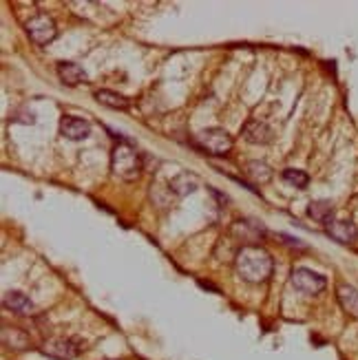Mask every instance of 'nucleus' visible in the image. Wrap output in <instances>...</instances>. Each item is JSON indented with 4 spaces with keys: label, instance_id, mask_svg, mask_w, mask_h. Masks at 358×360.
Returning <instances> with one entry per match:
<instances>
[{
    "label": "nucleus",
    "instance_id": "6ab92c4d",
    "mask_svg": "<svg viewBox=\"0 0 358 360\" xmlns=\"http://www.w3.org/2000/svg\"><path fill=\"white\" fill-rule=\"evenodd\" d=\"M281 177H283L286 184H290L294 188H301V191H303V188H307V184H309V175L301 168H286L281 173Z\"/></svg>",
    "mask_w": 358,
    "mask_h": 360
},
{
    "label": "nucleus",
    "instance_id": "f8f14e48",
    "mask_svg": "<svg viewBox=\"0 0 358 360\" xmlns=\"http://www.w3.org/2000/svg\"><path fill=\"white\" fill-rule=\"evenodd\" d=\"M3 345L7 349H13V352H25L31 345V338L25 330H20V327L5 325L3 327Z\"/></svg>",
    "mask_w": 358,
    "mask_h": 360
},
{
    "label": "nucleus",
    "instance_id": "4468645a",
    "mask_svg": "<svg viewBox=\"0 0 358 360\" xmlns=\"http://www.w3.org/2000/svg\"><path fill=\"white\" fill-rule=\"evenodd\" d=\"M58 77L62 80V84L77 86L80 82L87 80V71L80 65H75V62H60V65H58Z\"/></svg>",
    "mask_w": 358,
    "mask_h": 360
},
{
    "label": "nucleus",
    "instance_id": "1a4fd4ad",
    "mask_svg": "<svg viewBox=\"0 0 358 360\" xmlns=\"http://www.w3.org/2000/svg\"><path fill=\"white\" fill-rule=\"evenodd\" d=\"M243 139L248 144H257V146H263V144H270L272 142V129L268 127L266 122H259V120H250V122H245V127L241 131Z\"/></svg>",
    "mask_w": 358,
    "mask_h": 360
},
{
    "label": "nucleus",
    "instance_id": "a211bd4d",
    "mask_svg": "<svg viewBox=\"0 0 358 360\" xmlns=\"http://www.w3.org/2000/svg\"><path fill=\"white\" fill-rule=\"evenodd\" d=\"M96 100L102 104V106H108V108H113V111H127V108L131 106V102L120 96V93L115 91H108V89H100L96 91Z\"/></svg>",
    "mask_w": 358,
    "mask_h": 360
},
{
    "label": "nucleus",
    "instance_id": "423d86ee",
    "mask_svg": "<svg viewBox=\"0 0 358 360\" xmlns=\"http://www.w3.org/2000/svg\"><path fill=\"white\" fill-rule=\"evenodd\" d=\"M230 237L243 245H257V241L266 237V226L261 221H255V219H237L230 226Z\"/></svg>",
    "mask_w": 358,
    "mask_h": 360
},
{
    "label": "nucleus",
    "instance_id": "20e7f679",
    "mask_svg": "<svg viewBox=\"0 0 358 360\" xmlns=\"http://www.w3.org/2000/svg\"><path fill=\"white\" fill-rule=\"evenodd\" d=\"M25 29H27V36L31 38V42L40 44V46L53 42L58 36V27L51 15H46V13H38L34 18H29Z\"/></svg>",
    "mask_w": 358,
    "mask_h": 360
},
{
    "label": "nucleus",
    "instance_id": "9b49d317",
    "mask_svg": "<svg viewBox=\"0 0 358 360\" xmlns=\"http://www.w3.org/2000/svg\"><path fill=\"white\" fill-rule=\"evenodd\" d=\"M199 188V179L197 175L188 173V170H181V173H177L173 179L168 181V191L177 195V197H186V195H191L195 193Z\"/></svg>",
    "mask_w": 358,
    "mask_h": 360
},
{
    "label": "nucleus",
    "instance_id": "ddd939ff",
    "mask_svg": "<svg viewBox=\"0 0 358 360\" xmlns=\"http://www.w3.org/2000/svg\"><path fill=\"white\" fill-rule=\"evenodd\" d=\"M3 305H5V309H11L13 314H23V316H27V314L34 311V303L29 301V296L18 292V290L7 292L3 296Z\"/></svg>",
    "mask_w": 358,
    "mask_h": 360
},
{
    "label": "nucleus",
    "instance_id": "6e6552de",
    "mask_svg": "<svg viewBox=\"0 0 358 360\" xmlns=\"http://www.w3.org/2000/svg\"><path fill=\"white\" fill-rule=\"evenodd\" d=\"M60 135L73 139V142H80V139H87L91 135V124L82 117L65 115L60 120Z\"/></svg>",
    "mask_w": 358,
    "mask_h": 360
},
{
    "label": "nucleus",
    "instance_id": "dca6fc26",
    "mask_svg": "<svg viewBox=\"0 0 358 360\" xmlns=\"http://www.w3.org/2000/svg\"><path fill=\"white\" fill-rule=\"evenodd\" d=\"M243 173H245L248 179H250L252 184H257V186H263V184H268L272 179V168L266 162H259V160L248 162L245 168H243Z\"/></svg>",
    "mask_w": 358,
    "mask_h": 360
},
{
    "label": "nucleus",
    "instance_id": "f03ea898",
    "mask_svg": "<svg viewBox=\"0 0 358 360\" xmlns=\"http://www.w3.org/2000/svg\"><path fill=\"white\" fill-rule=\"evenodd\" d=\"M111 173L120 181H137L144 173V155L131 142L122 139L111 150Z\"/></svg>",
    "mask_w": 358,
    "mask_h": 360
},
{
    "label": "nucleus",
    "instance_id": "0eeeda50",
    "mask_svg": "<svg viewBox=\"0 0 358 360\" xmlns=\"http://www.w3.org/2000/svg\"><path fill=\"white\" fill-rule=\"evenodd\" d=\"M40 354L56 360H75L80 354V347L71 338H46L40 345Z\"/></svg>",
    "mask_w": 358,
    "mask_h": 360
},
{
    "label": "nucleus",
    "instance_id": "2eb2a0df",
    "mask_svg": "<svg viewBox=\"0 0 358 360\" xmlns=\"http://www.w3.org/2000/svg\"><path fill=\"white\" fill-rule=\"evenodd\" d=\"M336 296H338V303L343 307V311L352 319H358V290L343 283L336 288Z\"/></svg>",
    "mask_w": 358,
    "mask_h": 360
},
{
    "label": "nucleus",
    "instance_id": "f257e3e1",
    "mask_svg": "<svg viewBox=\"0 0 358 360\" xmlns=\"http://www.w3.org/2000/svg\"><path fill=\"white\" fill-rule=\"evenodd\" d=\"M235 270L245 283H266L272 276L274 259L261 245H241L235 252Z\"/></svg>",
    "mask_w": 358,
    "mask_h": 360
},
{
    "label": "nucleus",
    "instance_id": "7ed1b4c3",
    "mask_svg": "<svg viewBox=\"0 0 358 360\" xmlns=\"http://www.w3.org/2000/svg\"><path fill=\"white\" fill-rule=\"evenodd\" d=\"M195 144L206 150L208 155H215V158H226V155L232 150V137L226 129H204L197 137H195Z\"/></svg>",
    "mask_w": 358,
    "mask_h": 360
},
{
    "label": "nucleus",
    "instance_id": "9d476101",
    "mask_svg": "<svg viewBox=\"0 0 358 360\" xmlns=\"http://www.w3.org/2000/svg\"><path fill=\"white\" fill-rule=\"evenodd\" d=\"M328 234L334 241L350 245V243H356L358 239V228L354 221H347V219H336V221L328 226Z\"/></svg>",
    "mask_w": 358,
    "mask_h": 360
},
{
    "label": "nucleus",
    "instance_id": "39448f33",
    "mask_svg": "<svg viewBox=\"0 0 358 360\" xmlns=\"http://www.w3.org/2000/svg\"><path fill=\"white\" fill-rule=\"evenodd\" d=\"M290 283L294 285V290H299L307 296H314L328 288V278L309 268H294L290 272Z\"/></svg>",
    "mask_w": 358,
    "mask_h": 360
},
{
    "label": "nucleus",
    "instance_id": "f3484780",
    "mask_svg": "<svg viewBox=\"0 0 358 360\" xmlns=\"http://www.w3.org/2000/svg\"><path fill=\"white\" fill-rule=\"evenodd\" d=\"M307 214L314 219L319 224H325L330 226L334 221V203L328 201V199H319V201H312L307 208Z\"/></svg>",
    "mask_w": 358,
    "mask_h": 360
}]
</instances>
